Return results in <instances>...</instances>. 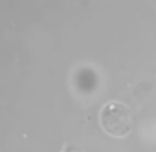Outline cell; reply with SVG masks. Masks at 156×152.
Listing matches in <instances>:
<instances>
[{"label":"cell","mask_w":156,"mask_h":152,"mask_svg":"<svg viewBox=\"0 0 156 152\" xmlns=\"http://www.w3.org/2000/svg\"><path fill=\"white\" fill-rule=\"evenodd\" d=\"M99 121H101V126L105 128V132L114 136V137L127 136L130 132V125H132V117H130L129 106L119 103V101L107 103L101 108Z\"/></svg>","instance_id":"6da1fadb"}]
</instances>
